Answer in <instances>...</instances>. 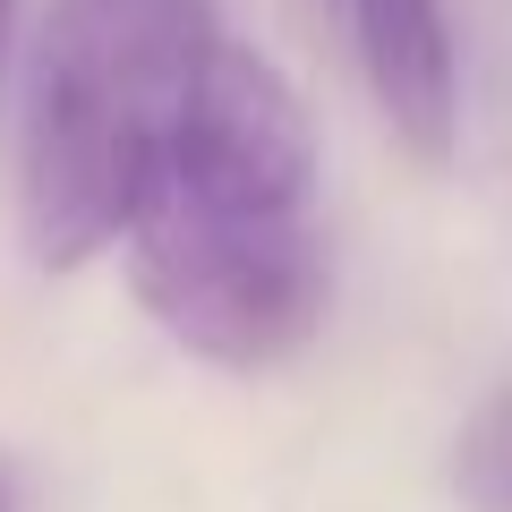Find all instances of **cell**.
I'll return each mask as SVG.
<instances>
[{"label":"cell","mask_w":512,"mask_h":512,"mask_svg":"<svg viewBox=\"0 0 512 512\" xmlns=\"http://www.w3.org/2000/svg\"><path fill=\"white\" fill-rule=\"evenodd\" d=\"M128 274L154 325L214 367L291 359L325 316L316 128L265 52L222 35L128 214Z\"/></svg>","instance_id":"6da1fadb"},{"label":"cell","mask_w":512,"mask_h":512,"mask_svg":"<svg viewBox=\"0 0 512 512\" xmlns=\"http://www.w3.org/2000/svg\"><path fill=\"white\" fill-rule=\"evenodd\" d=\"M214 43V0H52L18 120V231L35 265L69 274L128 231Z\"/></svg>","instance_id":"7a4b0ae2"},{"label":"cell","mask_w":512,"mask_h":512,"mask_svg":"<svg viewBox=\"0 0 512 512\" xmlns=\"http://www.w3.org/2000/svg\"><path fill=\"white\" fill-rule=\"evenodd\" d=\"M359 69L376 86L384 128L419 163H453L461 146V69H453V26L436 0H350Z\"/></svg>","instance_id":"3957f363"},{"label":"cell","mask_w":512,"mask_h":512,"mask_svg":"<svg viewBox=\"0 0 512 512\" xmlns=\"http://www.w3.org/2000/svg\"><path fill=\"white\" fill-rule=\"evenodd\" d=\"M453 487L470 512H512V384L478 402V419L453 444Z\"/></svg>","instance_id":"277c9868"},{"label":"cell","mask_w":512,"mask_h":512,"mask_svg":"<svg viewBox=\"0 0 512 512\" xmlns=\"http://www.w3.org/2000/svg\"><path fill=\"white\" fill-rule=\"evenodd\" d=\"M9 35H18V0H0V69H9Z\"/></svg>","instance_id":"5b68a950"},{"label":"cell","mask_w":512,"mask_h":512,"mask_svg":"<svg viewBox=\"0 0 512 512\" xmlns=\"http://www.w3.org/2000/svg\"><path fill=\"white\" fill-rule=\"evenodd\" d=\"M0 512H9V470H0Z\"/></svg>","instance_id":"8992f818"}]
</instances>
